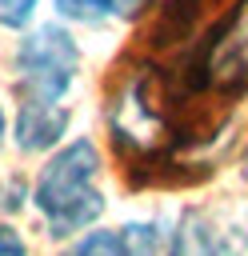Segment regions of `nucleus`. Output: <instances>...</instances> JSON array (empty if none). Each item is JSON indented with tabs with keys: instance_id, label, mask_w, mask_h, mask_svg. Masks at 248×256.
<instances>
[{
	"instance_id": "nucleus-1",
	"label": "nucleus",
	"mask_w": 248,
	"mask_h": 256,
	"mask_svg": "<svg viewBox=\"0 0 248 256\" xmlns=\"http://www.w3.org/2000/svg\"><path fill=\"white\" fill-rule=\"evenodd\" d=\"M176 108V84L156 64H132L112 80L108 136L124 172H144V180H152V172L172 168V152L184 140Z\"/></svg>"
},
{
	"instance_id": "nucleus-2",
	"label": "nucleus",
	"mask_w": 248,
	"mask_h": 256,
	"mask_svg": "<svg viewBox=\"0 0 248 256\" xmlns=\"http://www.w3.org/2000/svg\"><path fill=\"white\" fill-rule=\"evenodd\" d=\"M100 176V152L92 140H72L40 168L32 200L48 224V236L64 240L84 228H92L104 212V192L96 188Z\"/></svg>"
},
{
	"instance_id": "nucleus-3",
	"label": "nucleus",
	"mask_w": 248,
	"mask_h": 256,
	"mask_svg": "<svg viewBox=\"0 0 248 256\" xmlns=\"http://www.w3.org/2000/svg\"><path fill=\"white\" fill-rule=\"evenodd\" d=\"M16 100L20 104H60L80 72V44L64 24H40L16 44Z\"/></svg>"
},
{
	"instance_id": "nucleus-4",
	"label": "nucleus",
	"mask_w": 248,
	"mask_h": 256,
	"mask_svg": "<svg viewBox=\"0 0 248 256\" xmlns=\"http://www.w3.org/2000/svg\"><path fill=\"white\" fill-rule=\"evenodd\" d=\"M248 80V0H240L200 44V52L192 56V68L184 76V88L192 96H220V100H236L244 92Z\"/></svg>"
},
{
	"instance_id": "nucleus-5",
	"label": "nucleus",
	"mask_w": 248,
	"mask_h": 256,
	"mask_svg": "<svg viewBox=\"0 0 248 256\" xmlns=\"http://www.w3.org/2000/svg\"><path fill=\"white\" fill-rule=\"evenodd\" d=\"M68 108L64 104H48V108H36V104H20L16 112V148L20 152H44L52 148L64 132H68Z\"/></svg>"
},
{
	"instance_id": "nucleus-6",
	"label": "nucleus",
	"mask_w": 248,
	"mask_h": 256,
	"mask_svg": "<svg viewBox=\"0 0 248 256\" xmlns=\"http://www.w3.org/2000/svg\"><path fill=\"white\" fill-rule=\"evenodd\" d=\"M148 4L152 0H56V12L80 24H104V20H136Z\"/></svg>"
},
{
	"instance_id": "nucleus-7",
	"label": "nucleus",
	"mask_w": 248,
	"mask_h": 256,
	"mask_svg": "<svg viewBox=\"0 0 248 256\" xmlns=\"http://www.w3.org/2000/svg\"><path fill=\"white\" fill-rule=\"evenodd\" d=\"M168 256H216V236L208 228V220L188 208L172 232V244H168Z\"/></svg>"
},
{
	"instance_id": "nucleus-8",
	"label": "nucleus",
	"mask_w": 248,
	"mask_h": 256,
	"mask_svg": "<svg viewBox=\"0 0 248 256\" xmlns=\"http://www.w3.org/2000/svg\"><path fill=\"white\" fill-rule=\"evenodd\" d=\"M64 256H132V244H128V232L92 228L72 248H64Z\"/></svg>"
},
{
	"instance_id": "nucleus-9",
	"label": "nucleus",
	"mask_w": 248,
	"mask_h": 256,
	"mask_svg": "<svg viewBox=\"0 0 248 256\" xmlns=\"http://www.w3.org/2000/svg\"><path fill=\"white\" fill-rule=\"evenodd\" d=\"M36 0H0V28H24L32 20Z\"/></svg>"
},
{
	"instance_id": "nucleus-10",
	"label": "nucleus",
	"mask_w": 248,
	"mask_h": 256,
	"mask_svg": "<svg viewBox=\"0 0 248 256\" xmlns=\"http://www.w3.org/2000/svg\"><path fill=\"white\" fill-rule=\"evenodd\" d=\"M0 256H28V244L12 224H0Z\"/></svg>"
},
{
	"instance_id": "nucleus-11",
	"label": "nucleus",
	"mask_w": 248,
	"mask_h": 256,
	"mask_svg": "<svg viewBox=\"0 0 248 256\" xmlns=\"http://www.w3.org/2000/svg\"><path fill=\"white\" fill-rule=\"evenodd\" d=\"M0 136H4V108H0Z\"/></svg>"
}]
</instances>
